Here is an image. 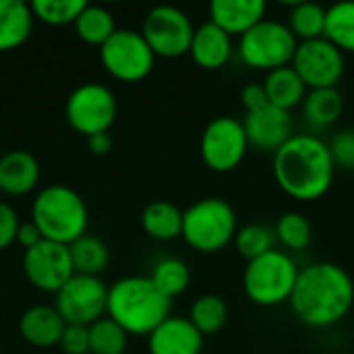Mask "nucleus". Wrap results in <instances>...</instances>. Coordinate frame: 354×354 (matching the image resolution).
Listing matches in <instances>:
<instances>
[{
  "mask_svg": "<svg viewBox=\"0 0 354 354\" xmlns=\"http://www.w3.org/2000/svg\"><path fill=\"white\" fill-rule=\"evenodd\" d=\"M290 309L307 328H330L340 324L354 305L351 274L332 261L309 263L299 272Z\"/></svg>",
  "mask_w": 354,
  "mask_h": 354,
  "instance_id": "1",
  "label": "nucleus"
},
{
  "mask_svg": "<svg viewBox=\"0 0 354 354\" xmlns=\"http://www.w3.org/2000/svg\"><path fill=\"white\" fill-rule=\"evenodd\" d=\"M272 172L288 197L315 201L330 191L336 166L324 139L311 133H297L274 153Z\"/></svg>",
  "mask_w": 354,
  "mask_h": 354,
  "instance_id": "2",
  "label": "nucleus"
},
{
  "mask_svg": "<svg viewBox=\"0 0 354 354\" xmlns=\"http://www.w3.org/2000/svg\"><path fill=\"white\" fill-rule=\"evenodd\" d=\"M172 301L149 276H124L108 288L106 315L129 336H149L170 317Z\"/></svg>",
  "mask_w": 354,
  "mask_h": 354,
  "instance_id": "3",
  "label": "nucleus"
},
{
  "mask_svg": "<svg viewBox=\"0 0 354 354\" xmlns=\"http://www.w3.org/2000/svg\"><path fill=\"white\" fill-rule=\"evenodd\" d=\"M31 222L39 228L44 239L71 245L85 234L89 212L75 189L54 183L35 195L31 203Z\"/></svg>",
  "mask_w": 354,
  "mask_h": 354,
  "instance_id": "4",
  "label": "nucleus"
},
{
  "mask_svg": "<svg viewBox=\"0 0 354 354\" xmlns=\"http://www.w3.org/2000/svg\"><path fill=\"white\" fill-rule=\"evenodd\" d=\"M239 230L234 207L222 197H203L183 212V239L199 253H218Z\"/></svg>",
  "mask_w": 354,
  "mask_h": 354,
  "instance_id": "5",
  "label": "nucleus"
},
{
  "mask_svg": "<svg viewBox=\"0 0 354 354\" xmlns=\"http://www.w3.org/2000/svg\"><path fill=\"white\" fill-rule=\"evenodd\" d=\"M299 272L301 270L286 251L272 249L266 255L247 261L243 290L247 299L259 307H278L290 301Z\"/></svg>",
  "mask_w": 354,
  "mask_h": 354,
  "instance_id": "6",
  "label": "nucleus"
},
{
  "mask_svg": "<svg viewBox=\"0 0 354 354\" xmlns=\"http://www.w3.org/2000/svg\"><path fill=\"white\" fill-rule=\"evenodd\" d=\"M297 46L299 39L286 23L266 17L239 37V56L247 66L270 73L288 66L295 58Z\"/></svg>",
  "mask_w": 354,
  "mask_h": 354,
  "instance_id": "7",
  "label": "nucleus"
},
{
  "mask_svg": "<svg viewBox=\"0 0 354 354\" xmlns=\"http://www.w3.org/2000/svg\"><path fill=\"white\" fill-rule=\"evenodd\" d=\"M116 112L118 104L114 91L93 81L73 89L64 104V116L68 124L85 137L108 133L116 120Z\"/></svg>",
  "mask_w": 354,
  "mask_h": 354,
  "instance_id": "8",
  "label": "nucleus"
},
{
  "mask_svg": "<svg viewBox=\"0 0 354 354\" xmlns=\"http://www.w3.org/2000/svg\"><path fill=\"white\" fill-rule=\"evenodd\" d=\"M100 60L104 68L120 81L133 83L145 79L156 62V54L141 31L116 29L102 46Z\"/></svg>",
  "mask_w": 354,
  "mask_h": 354,
  "instance_id": "9",
  "label": "nucleus"
},
{
  "mask_svg": "<svg viewBox=\"0 0 354 354\" xmlns=\"http://www.w3.org/2000/svg\"><path fill=\"white\" fill-rule=\"evenodd\" d=\"M249 139L243 127V120L234 116H216L212 118L199 141L201 160L214 172H232L241 166L247 156Z\"/></svg>",
  "mask_w": 354,
  "mask_h": 354,
  "instance_id": "10",
  "label": "nucleus"
},
{
  "mask_svg": "<svg viewBox=\"0 0 354 354\" xmlns=\"http://www.w3.org/2000/svg\"><path fill=\"white\" fill-rule=\"evenodd\" d=\"M141 33L156 56L178 58L189 54L195 27L189 15L178 6L158 4L145 15Z\"/></svg>",
  "mask_w": 354,
  "mask_h": 354,
  "instance_id": "11",
  "label": "nucleus"
},
{
  "mask_svg": "<svg viewBox=\"0 0 354 354\" xmlns=\"http://www.w3.org/2000/svg\"><path fill=\"white\" fill-rule=\"evenodd\" d=\"M56 311L66 324L91 326L102 319L108 307V286L97 276L75 274L56 292Z\"/></svg>",
  "mask_w": 354,
  "mask_h": 354,
  "instance_id": "12",
  "label": "nucleus"
},
{
  "mask_svg": "<svg viewBox=\"0 0 354 354\" xmlns=\"http://www.w3.org/2000/svg\"><path fill=\"white\" fill-rule=\"evenodd\" d=\"M290 66L299 73L307 89L336 87L342 79L346 60L344 52L338 50L330 39L317 37L309 41H299Z\"/></svg>",
  "mask_w": 354,
  "mask_h": 354,
  "instance_id": "13",
  "label": "nucleus"
},
{
  "mask_svg": "<svg viewBox=\"0 0 354 354\" xmlns=\"http://www.w3.org/2000/svg\"><path fill=\"white\" fill-rule=\"evenodd\" d=\"M23 272L31 286L56 295L75 276L68 245L44 239L35 247L25 249Z\"/></svg>",
  "mask_w": 354,
  "mask_h": 354,
  "instance_id": "14",
  "label": "nucleus"
},
{
  "mask_svg": "<svg viewBox=\"0 0 354 354\" xmlns=\"http://www.w3.org/2000/svg\"><path fill=\"white\" fill-rule=\"evenodd\" d=\"M249 145L259 151L276 153L295 133H292V116L286 110L276 106H266L255 112H247L243 120Z\"/></svg>",
  "mask_w": 354,
  "mask_h": 354,
  "instance_id": "15",
  "label": "nucleus"
},
{
  "mask_svg": "<svg viewBox=\"0 0 354 354\" xmlns=\"http://www.w3.org/2000/svg\"><path fill=\"white\" fill-rule=\"evenodd\" d=\"M149 354H201L203 334L189 317L170 315L147 336Z\"/></svg>",
  "mask_w": 354,
  "mask_h": 354,
  "instance_id": "16",
  "label": "nucleus"
},
{
  "mask_svg": "<svg viewBox=\"0 0 354 354\" xmlns=\"http://www.w3.org/2000/svg\"><path fill=\"white\" fill-rule=\"evenodd\" d=\"M189 54L197 66L205 71H218L232 56V35H228L214 21H205L195 27Z\"/></svg>",
  "mask_w": 354,
  "mask_h": 354,
  "instance_id": "17",
  "label": "nucleus"
},
{
  "mask_svg": "<svg viewBox=\"0 0 354 354\" xmlns=\"http://www.w3.org/2000/svg\"><path fill=\"white\" fill-rule=\"evenodd\" d=\"M268 4L263 0H214L209 4V21L228 35H245L251 27L266 19Z\"/></svg>",
  "mask_w": 354,
  "mask_h": 354,
  "instance_id": "18",
  "label": "nucleus"
},
{
  "mask_svg": "<svg viewBox=\"0 0 354 354\" xmlns=\"http://www.w3.org/2000/svg\"><path fill=\"white\" fill-rule=\"evenodd\" d=\"M64 326L66 322L60 317L56 307H48V305H33L19 319L21 336L29 344L39 346V348L58 344L64 332Z\"/></svg>",
  "mask_w": 354,
  "mask_h": 354,
  "instance_id": "19",
  "label": "nucleus"
},
{
  "mask_svg": "<svg viewBox=\"0 0 354 354\" xmlns=\"http://www.w3.org/2000/svg\"><path fill=\"white\" fill-rule=\"evenodd\" d=\"M39 180V164L25 149H10L0 158V191L8 195H25Z\"/></svg>",
  "mask_w": 354,
  "mask_h": 354,
  "instance_id": "20",
  "label": "nucleus"
},
{
  "mask_svg": "<svg viewBox=\"0 0 354 354\" xmlns=\"http://www.w3.org/2000/svg\"><path fill=\"white\" fill-rule=\"evenodd\" d=\"M31 4L25 0H0V52H8L27 41L33 29Z\"/></svg>",
  "mask_w": 354,
  "mask_h": 354,
  "instance_id": "21",
  "label": "nucleus"
},
{
  "mask_svg": "<svg viewBox=\"0 0 354 354\" xmlns=\"http://www.w3.org/2000/svg\"><path fill=\"white\" fill-rule=\"evenodd\" d=\"M263 87H266L270 106H276L286 112L301 106L309 91L303 79L299 77V73L290 64L270 71L263 79Z\"/></svg>",
  "mask_w": 354,
  "mask_h": 354,
  "instance_id": "22",
  "label": "nucleus"
},
{
  "mask_svg": "<svg viewBox=\"0 0 354 354\" xmlns=\"http://www.w3.org/2000/svg\"><path fill=\"white\" fill-rule=\"evenodd\" d=\"M141 226L156 241H174L183 236V209L172 201L156 199L141 212Z\"/></svg>",
  "mask_w": 354,
  "mask_h": 354,
  "instance_id": "23",
  "label": "nucleus"
},
{
  "mask_svg": "<svg viewBox=\"0 0 354 354\" xmlns=\"http://www.w3.org/2000/svg\"><path fill=\"white\" fill-rule=\"evenodd\" d=\"M344 112V97L336 87L309 89L303 100V114L315 129H328Z\"/></svg>",
  "mask_w": 354,
  "mask_h": 354,
  "instance_id": "24",
  "label": "nucleus"
},
{
  "mask_svg": "<svg viewBox=\"0 0 354 354\" xmlns=\"http://www.w3.org/2000/svg\"><path fill=\"white\" fill-rule=\"evenodd\" d=\"M68 251H71L75 274L97 276L100 272L106 270V266L110 261V251H108L106 243L87 232L83 236H79L77 241H73L68 245Z\"/></svg>",
  "mask_w": 354,
  "mask_h": 354,
  "instance_id": "25",
  "label": "nucleus"
},
{
  "mask_svg": "<svg viewBox=\"0 0 354 354\" xmlns=\"http://www.w3.org/2000/svg\"><path fill=\"white\" fill-rule=\"evenodd\" d=\"M326 15H328V8L322 6L319 2H311V0L295 2L288 12L286 25L290 27V31L295 33L299 41L317 39V37H324Z\"/></svg>",
  "mask_w": 354,
  "mask_h": 354,
  "instance_id": "26",
  "label": "nucleus"
},
{
  "mask_svg": "<svg viewBox=\"0 0 354 354\" xmlns=\"http://www.w3.org/2000/svg\"><path fill=\"white\" fill-rule=\"evenodd\" d=\"M73 25H75L77 35L91 46H102L116 31V23H114L112 12L106 6L89 4V2L79 12V17L75 19Z\"/></svg>",
  "mask_w": 354,
  "mask_h": 354,
  "instance_id": "27",
  "label": "nucleus"
},
{
  "mask_svg": "<svg viewBox=\"0 0 354 354\" xmlns=\"http://www.w3.org/2000/svg\"><path fill=\"white\" fill-rule=\"evenodd\" d=\"M228 319V305L220 295H201L195 299V303L191 305V313H189V322L205 336H214L218 334Z\"/></svg>",
  "mask_w": 354,
  "mask_h": 354,
  "instance_id": "28",
  "label": "nucleus"
},
{
  "mask_svg": "<svg viewBox=\"0 0 354 354\" xmlns=\"http://www.w3.org/2000/svg\"><path fill=\"white\" fill-rule=\"evenodd\" d=\"M324 37L342 52H354V0H340L328 6Z\"/></svg>",
  "mask_w": 354,
  "mask_h": 354,
  "instance_id": "29",
  "label": "nucleus"
},
{
  "mask_svg": "<svg viewBox=\"0 0 354 354\" xmlns=\"http://www.w3.org/2000/svg\"><path fill=\"white\" fill-rule=\"evenodd\" d=\"M153 284L172 301L174 297L183 295L189 288L191 282V270L189 266L178 257H164L153 266V272L149 276Z\"/></svg>",
  "mask_w": 354,
  "mask_h": 354,
  "instance_id": "30",
  "label": "nucleus"
},
{
  "mask_svg": "<svg viewBox=\"0 0 354 354\" xmlns=\"http://www.w3.org/2000/svg\"><path fill=\"white\" fill-rule=\"evenodd\" d=\"M129 334L108 315L89 326V353L124 354Z\"/></svg>",
  "mask_w": 354,
  "mask_h": 354,
  "instance_id": "31",
  "label": "nucleus"
},
{
  "mask_svg": "<svg viewBox=\"0 0 354 354\" xmlns=\"http://www.w3.org/2000/svg\"><path fill=\"white\" fill-rule=\"evenodd\" d=\"M274 234L280 241V245L286 247L288 251H301L309 247L313 228L311 222L301 212H286L278 218Z\"/></svg>",
  "mask_w": 354,
  "mask_h": 354,
  "instance_id": "32",
  "label": "nucleus"
},
{
  "mask_svg": "<svg viewBox=\"0 0 354 354\" xmlns=\"http://www.w3.org/2000/svg\"><path fill=\"white\" fill-rule=\"evenodd\" d=\"M274 239H276L274 230L268 228L266 224H247L236 230V236L232 243H234L239 255L245 257L247 261H251V259H257V257L266 255L268 251H272Z\"/></svg>",
  "mask_w": 354,
  "mask_h": 354,
  "instance_id": "33",
  "label": "nucleus"
},
{
  "mask_svg": "<svg viewBox=\"0 0 354 354\" xmlns=\"http://www.w3.org/2000/svg\"><path fill=\"white\" fill-rule=\"evenodd\" d=\"M31 12L35 19L48 25L75 23L79 12L85 8V0H31Z\"/></svg>",
  "mask_w": 354,
  "mask_h": 354,
  "instance_id": "34",
  "label": "nucleus"
},
{
  "mask_svg": "<svg viewBox=\"0 0 354 354\" xmlns=\"http://www.w3.org/2000/svg\"><path fill=\"white\" fill-rule=\"evenodd\" d=\"M328 145L336 170L340 168L346 172H354V129H342L332 137Z\"/></svg>",
  "mask_w": 354,
  "mask_h": 354,
  "instance_id": "35",
  "label": "nucleus"
},
{
  "mask_svg": "<svg viewBox=\"0 0 354 354\" xmlns=\"http://www.w3.org/2000/svg\"><path fill=\"white\" fill-rule=\"evenodd\" d=\"M58 346L64 354H87L89 353V326L66 324Z\"/></svg>",
  "mask_w": 354,
  "mask_h": 354,
  "instance_id": "36",
  "label": "nucleus"
},
{
  "mask_svg": "<svg viewBox=\"0 0 354 354\" xmlns=\"http://www.w3.org/2000/svg\"><path fill=\"white\" fill-rule=\"evenodd\" d=\"M19 226H21V222H19L17 212L8 203L0 201V251L10 247L17 241Z\"/></svg>",
  "mask_w": 354,
  "mask_h": 354,
  "instance_id": "37",
  "label": "nucleus"
},
{
  "mask_svg": "<svg viewBox=\"0 0 354 354\" xmlns=\"http://www.w3.org/2000/svg\"><path fill=\"white\" fill-rule=\"evenodd\" d=\"M241 102H243L247 112H255V110L266 108L270 102H268V93H266L263 83H247L241 89Z\"/></svg>",
  "mask_w": 354,
  "mask_h": 354,
  "instance_id": "38",
  "label": "nucleus"
},
{
  "mask_svg": "<svg viewBox=\"0 0 354 354\" xmlns=\"http://www.w3.org/2000/svg\"><path fill=\"white\" fill-rule=\"evenodd\" d=\"M39 241H44L39 228H37L31 220H29V222H21V226H19V230H17V243H19L23 249H31V247H35Z\"/></svg>",
  "mask_w": 354,
  "mask_h": 354,
  "instance_id": "39",
  "label": "nucleus"
},
{
  "mask_svg": "<svg viewBox=\"0 0 354 354\" xmlns=\"http://www.w3.org/2000/svg\"><path fill=\"white\" fill-rule=\"evenodd\" d=\"M87 147L95 156H104L112 149V135L110 133H97L87 137Z\"/></svg>",
  "mask_w": 354,
  "mask_h": 354,
  "instance_id": "40",
  "label": "nucleus"
},
{
  "mask_svg": "<svg viewBox=\"0 0 354 354\" xmlns=\"http://www.w3.org/2000/svg\"><path fill=\"white\" fill-rule=\"evenodd\" d=\"M87 354H91V353H87Z\"/></svg>",
  "mask_w": 354,
  "mask_h": 354,
  "instance_id": "41",
  "label": "nucleus"
}]
</instances>
